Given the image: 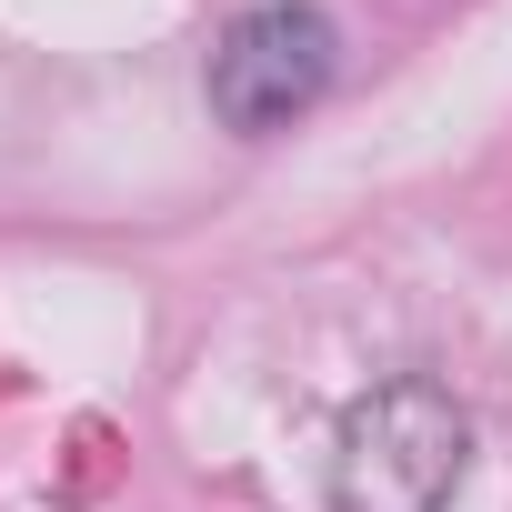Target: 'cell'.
<instances>
[{
  "instance_id": "cell-1",
  "label": "cell",
  "mask_w": 512,
  "mask_h": 512,
  "mask_svg": "<svg viewBox=\"0 0 512 512\" xmlns=\"http://www.w3.org/2000/svg\"><path fill=\"white\" fill-rule=\"evenodd\" d=\"M472 422L432 372L372 382L332 432V512H442L462 492Z\"/></svg>"
},
{
  "instance_id": "cell-2",
  "label": "cell",
  "mask_w": 512,
  "mask_h": 512,
  "mask_svg": "<svg viewBox=\"0 0 512 512\" xmlns=\"http://www.w3.org/2000/svg\"><path fill=\"white\" fill-rule=\"evenodd\" d=\"M332 61H342L332 11H312V0H251V11L211 41V111H221V131H241V141L292 131L332 91Z\"/></svg>"
}]
</instances>
